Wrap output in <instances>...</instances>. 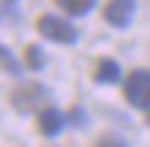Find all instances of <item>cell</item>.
Returning <instances> with one entry per match:
<instances>
[{
    "instance_id": "1",
    "label": "cell",
    "mask_w": 150,
    "mask_h": 147,
    "mask_svg": "<svg viewBox=\"0 0 150 147\" xmlns=\"http://www.w3.org/2000/svg\"><path fill=\"white\" fill-rule=\"evenodd\" d=\"M49 101H52V90L44 87L41 82H25L16 90H11V106L16 112H36L38 115L41 109L52 106Z\"/></svg>"
},
{
    "instance_id": "2",
    "label": "cell",
    "mask_w": 150,
    "mask_h": 147,
    "mask_svg": "<svg viewBox=\"0 0 150 147\" xmlns=\"http://www.w3.org/2000/svg\"><path fill=\"white\" fill-rule=\"evenodd\" d=\"M36 30L41 38L55 41V44H76V38H79L74 25L68 19H63V16H55V14H41L36 22Z\"/></svg>"
},
{
    "instance_id": "3",
    "label": "cell",
    "mask_w": 150,
    "mask_h": 147,
    "mask_svg": "<svg viewBox=\"0 0 150 147\" xmlns=\"http://www.w3.org/2000/svg\"><path fill=\"white\" fill-rule=\"evenodd\" d=\"M123 96L131 106L150 109V71L147 68H134L126 82H123Z\"/></svg>"
},
{
    "instance_id": "4",
    "label": "cell",
    "mask_w": 150,
    "mask_h": 147,
    "mask_svg": "<svg viewBox=\"0 0 150 147\" xmlns=\"http://www.w3.org/2000/svg\"><path fill=\"white\" fill-rule=\"evenodd\" d=\"M134 14H137V0H107V6H104V19L117 30L128 27Z\"/></svg>"
},
{
    "instance_id": "5",
    "label": "cell",
    "mask_w": 150,
    "mask_h": 147,
    "mask_svg": "<svg viewBox=\"0 0 150 147\" xmlns=\"http://www.w3.org/2000/svg\"><path fill=\"white\" fill-rule=\"evenodd\" d=\"M63 125H66V115L60 109L47 106V109L38 112V131L47 136V139H55V136L63 131Z\"/></svg>"
},
{
    "instance_id": "6",
    "label": "cell",
    "mask_w": 150,
    "mask_h": 147,
    "mask_svg": "<svg viewBox=\"0 0 150 147\" xmlns=\"http://www.w3.org/2000/svg\"><path fill=\"white\" fill-rule=\"evenodd\" d=\"M120 65H117V60H112V57H101L98 63H96V71H93V79L98 82V84H115V82H120Z\"/></svg>"
},
{
    "instance_id": "7",
    "label": "cell",
    "mask_w": 150,
    "mask_h": 147,
    "mask_svg": "<svg viewBox=\"0 0 150 147\" xmlns=\"http://www.w3.org/2000/svg\"><path fill=\"white\" fill-rule=\"evenodd\" d=\"M55 3L63 8L66 14H71V16H85V14L93 11L96 0H55Z\"/></svg>"
},
{
    "instance_id": "8",
    "label": "cell",
    "mask_w": 150,
    "mask_h": 147,
    "mask_svg": "<svg viewBox=\"0 0 150 147\" xmlns=\"http://www.w3.org/2000/svg\"><path fill=\"white\" fill-rule=\"evenodd\" d=\"M44 63H47V60H44V49L38 44H28V46H25V68L38 71Z\"/></svg>"
},
{
    "instance_id": "9",
    "label": "cell",
    "mask_w": 150,
    "mask_h": 147,
    "mask_svg": "<svg viewBox=\"0 0 150 147\" xmlns=\"http://www.w3.org/2000/svg\"><path fill=\"white\" fill-rule=\"evenodd\" d=\"M0 68H3L6 74H11V76H19L22 74V65H19V60H16L11 52H8L3 44H0Z\"/></svg>"
},
{
    "instance_id": "10",
    "label": "cell",
    "mask_w": 150,
    "mask_h": 147,
    "mask_svg": "<svg viewBox=\"0 0 150 147\" xmlns=\"http://www.w3.org/2000/svg\"><path fill=\"white\" fill-rule=\"evenodd\" d=\"M126 144V139H115V136H112V139H98V144Z\"/></svg>"
},
{
    "instance_id": "11",
    "label": "cell",
    "mask_w": 150,
    "mask_h": 147,
    "mask_svg": "<svg viewBox=\"0 0 150 147\" xmlns=\"http://www.w3.org/2000/svg\"><path fill=\"white\" fill-rule=\"evenodd\" d=\"M147 125H150V109H147Z\"/></svg>"
}]
</instances>
